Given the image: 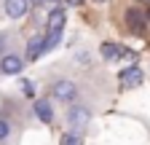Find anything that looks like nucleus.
<instances>
[{
    "label": "nucleus",
    "mask_w": 150,
    "mask_h": 145,
    "mask_svg": "<svg viewBox=\"0 0 150 145\" xmlns=\"http://www.w3.org/2000/svg\"><path fill=\"white\" fill-rule=\"evenodd\" d=\"M99 3H102V0H99Z\"/></svg>",
    "instance_id": "nucleus-19"
},
{
    "label": "nucleus",
    "mask_w": 150,
    "mask_h": 145,
    "mask_svg": "<svg viewBox=\"0 0 150 145\" xmlns=\"http://www.w3.org/2000/svg\"><path fill=\"white\" fill-rule=\"evenodd\" d=\"M67 124L72 126V132H81V129H86V126H88V121H91V110H88V107L86 105H70L67 107Z\"/></svg>",
    "instance_id": "nucleus-2"
},
{
    "label": "nucleus",
    "mask_w": 150,
    "mask_h": 145,
    "mask_svg": "<svg viewBox=\"0 0 150 145\" xmlns=\"http://www.w3.org/2000/svg\"><path fill=\"white\" fill-rule=\"evenodd\" d=\"M99 54H102V59H105V62H112V59H118V57H121V46H115V43H102Z\"/></svg>",
    "instance_id": "nucleus-10"
},
{
    "label": "nucleus",
    "mask_w": 150,
    "mask_h": 145,
    "mask_svg": "<svg viewBox=\"0 0 150 145\" xmlns=\"http://www.w3.org/2000/svg\"><path fill=\"white\" fill-rule=\"evenodd\" d=\"M22 89H24L27 97H32V83H30V81H22Z\"/></svg>",
    "instance_id": "nucleus-14"
},
{
    "label": "nucleus",
    "mask_w": 150,
    "mask_h": 145,
    "mask_svg": "<svg viewBox=\"0 0 150 145\" xmlns=\"http://www.w3.org/2000/svg\"><path fill=\"white\" fill-rule=\"evenodd\" d=\"M121 83L129 86V89H137V86L142 83V70H139V67H126V70L121 72Z\"/></svg>",
    "instance_id": "nucleus-8"
},
{
    "label": "nucleus",
    "mask_w": 150,
    "mask_h": 145,
    "mask_svg": "<svg viewBox=\"0 0 150 145\" xmlns=\"http://www.w3.org/2000/svg\"><path fill=\"white\" fill-rule=\"evenodd\" d=\"M51 97H54L56 102H67V105H72L75 100H78V86H75L72 81L59 78V81L51 83Z\"/></svg>",
    "instance_id": "nucleus-1"
},
{
    "label": "nucleus",
    "mask_w": 150,
    "mask_h": 145,
    "mask_svg": "<svg viewBox=\"0 0 150 145\" xmlns=\"http://www.w3.org/2000/svg\"><path fill=\"white\" fill-rule=\"evenodd\" d=\"M30 3H32V6H43L46 0H30Z\"/></svg>",
    "instance_id": "nucleus-16"
},
{
    "label": "nucleus",
    "mask_w": 150,
    "mask_h": 145,
    "mask_svg": "<svg viewBox=\"0 0 150 145\" xmlns=\"http://www.w3.org/2000/svg\"><path fill=\"white\" fill-rule=\"evenodd\" d=\"M147 19H150V11H147Z\"/></svg>",
    "instance_id": "nucleus-18"
},
{
    "label": "nucleus",
    "mask_w": 150,
    "mask_h": 145,
    "mask_svg": "<svg viewBox=\"0 0 150 145\" xmlns=\"http://www.w3.org/2000/svg\"><path fill=\"white\" fill-rule=\"evenodd\" d=\"M48 3H59V0H48Z\"/></svg>",
    "instance_id": "nucleus-17"
},
{
    "label": "nucleus",
    "mask_w": 150,
    "mask_h": 145,
    "mask_svg": "<svg viewBox=\"0 0 150 145\" xmlns=\"http://www.w3.org/2000/svg\"><path fill=\"white\" fill-rule=\"evenodd\" d=\"M11 137V121L6 116H0V142H6Z\"/></svg>",
    "instance_id": "nucleus-12"
},
{
    "label": "nucleus",
    "mask_w": 150,
    "mask_h": 145,
    "mask_svg": "<svg viewBox=\"0 0 150 145\" xmlns=\"http://www.w3.org/2000/svg\"><path fill=\"white\" fill-rule=\"evenodd\" d=\"M64 3H67V6H81L83 0H64Z\"/></svg>",
    "instance_id": "nucleus-15"
},
{
    "label": "nucleus",
    "mask_w": 150,
    "mask_h": 145,
    "mask_svg": "<svg viewBox=\"0 0 150 145\" xmlns=\"http://www.w3.org/2000/svg\"><path fill=\"white\" fill-rule=\"evenodd\" d=\"M32 110H35V116L40 118L43 124H51V121H54V110H51V102H48L46 97H40V100H35V105H32Z\"/></svg>",
    "instance_id": "nucleus-7"
},
{
    "label": "nucleus",
    "mask_w": 150,
    "mask_h": 145,
    "mask_svg": "<svg viewBox=\"0 0 150 145\" xmlns=\"http://www.w3.org/2000/svg\"><path fill=\"white\" fill-rule=\"evenodd\" d=\"M64 22H67V11L62 6H54L48 11V19H46V30H64Z\"/></svg>",
    "instance_id": "nucleus-5"
},
{
    "label": "nucleus",
    "mask_w": 150,
    "mask_h": 145,
    "mask_svg": "<svg viewBox=\"0 0 150 145\" xmlns=\"http://www.w3.org/2000/svg\"><path fill=\"white\" fill-rule=\"evenodd\" d=\"M126 22H129V27L134 30L137 35L145 32V14L139 8H126Z\"/></svg>",
    "instance_id": "nucleus-6"
},
{
    "label": "nucleus",
    "mask_w": 150,
    "mask_h": 145,
    "mask_svg": "<svg viewBox=\"0 0 150 145\" xmlns=\"http://www.w3.org/2000/svg\"><path fill=\"white\" fill-rule=\"evenodd\" d=\"M40 54H43V35H35V38H30L27 43V62H35V59H40Z\"/></svg>",
    "instance_id": "nucleus-9"
},
{
    "label": "nucleus",
    "mask_w": 150,
    "mask_h": 145,
    "mask_svg": "<svg viewBox=\"0 0 150 145\" xmlns=\"http://www.w3.org/2000/svg\"><path fill=\"white\" fill-rule=\"evenodd\" d=\"M59 145H83V140H81L78 132H64L62 140H59Z\"/></svg>",
    "instance_id": "nucleus-11"
},
{
    "label": "nucleus",
    "mask_w": 150,
    "mask_h": 145,
    "mask_svg": "<svg viewBox=\"0 0 150 145\" xmlns=\"http://www.w3.org/2000/svg\"><path fill=\"white\" fill-rule=\"evenodd\" d=\"M30 0H6L3 3V11H6V16L8 19H22V16H27L30 14Z\"/></svg>",
    "instance_id": "nucleus-4"
},
{
    "label": "nucleus",
    "mask_w": 150,
    "mask_h": 145,
    "mask_svg": "<svg viewBox=\"0 0 150 145\" xmlns=\"http://www.w3.org/2000/svg\"><path fill=\"white\" fill-rule=\"evenodd\" d=\"M8 51V32H0V54Z\"/></svg>",
    "instance_id": "nucleus-13"
},
{
    "label": "nucleus",
    "mask_w": 150,
    "mask_h": 145,
    "mask_svg": "<svg viewBox=\"0 0 150 145\" xmlns=\"http://www.w3.org/2000/svg\"><path fill=\"white\" fill-rule=\"evenodd\" d=\"M24 65H27V59L22 54H16V51L0 54V75H19L24 70Z\"/></svg>",
    "instance_id": "nucleus-3"
}]
</instances>
